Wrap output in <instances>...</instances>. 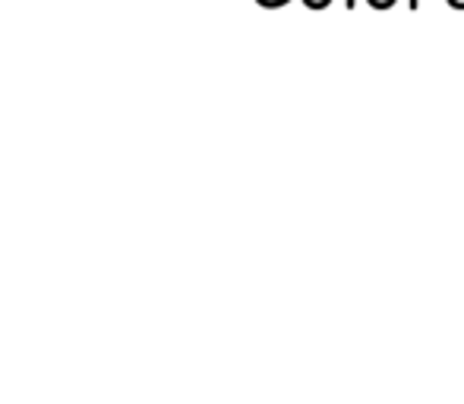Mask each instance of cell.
<instances>
[{
  "mask_svg": "<svg viewBox=\"0 0 464 404\" xmlns=\"http://www.w3.org/2000/svg\"><path fill=\"white\" fill-rule=\"evenodd\" d=\"M325 4H329V0H306V6H316V10H319V6H325Z\"/></svg>",
  "mask_w": 464,
  "mask_h": 404,
  "instance_id": "6da1fadb",
  "label": "cell"
}]
</instances>
